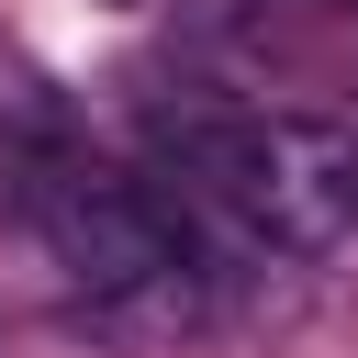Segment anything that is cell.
<instances>
[{"instance_id": "obj_1", "label": "cell", "mask_w": 358, "mask_h": 358, "mask_svg": "<svg viewBox=\"0 0 358 358\" xmlns=\"http://www.w3.org/2000/svg\"><path fill=\"white\" fill-rule=\"evenodd\" d=\"M168 168L190 179V201H213L224 224H246L268 246H336L358 224V123L190 112V123H168Z\"/></svg>"}, {"instance_id": "obj_2", "label": "cell", "mask_w": 358, "mask_h": 358, "mask_svg": "<svg viewBox=\"0 0 358 358\" xmlns=\"http://www.w3.org/2000/svg\"><path fill=\"white\" fill-rule=\"evenodd\" d=\"M34 224H45L56 268H67L78 291H101V302L157 291V280L179 268L168 201H157L145 179H112V168H78V157H45V168H34Z\"/></svg>"}]
</instances>
